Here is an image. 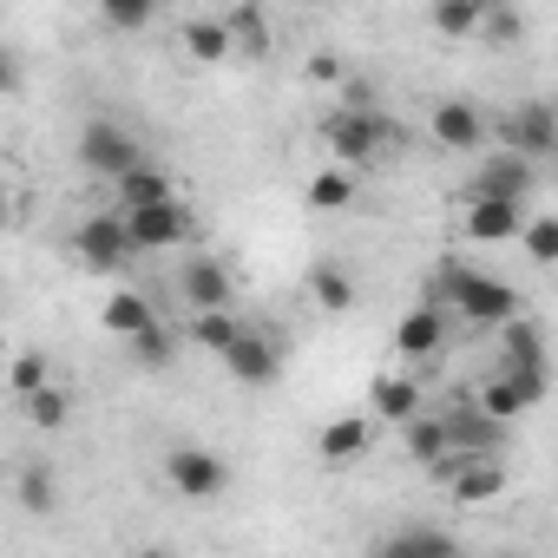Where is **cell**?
<instances>
[{"label":"cell","instance_id":"cell-8","mask_svg":"<svg viewBox=\"0 0 558 558\" xmlns=\"http://www.w3.org/2000/svg\"><path fill=\"white\" fill-rule=\"evenodd\" d=\"M525 204L519 197H466L460 204V236L466 243H519Z\"/></svg>","mask_w":558,"mask_h":558},{"label":"cell","instance_id":"cell-16","mask_svg":"<svg viewBox=\"0 0 558 558\" xmlns=\"http://www.w3.org/2000/svg\"><path fill=\"white\" fill-rule=\"evenodd\" d=\"M178 290H184L191 310H230L236 303V276H230L223 256H191L184 276H178Z\"/></svg>","mask_w":558,"mask_h":558},{"label":"cell","instance_id":"cell-36","mask_svg":"<svg viewBox=\"0 0 558 558\" xmlns=\"http://www.w3.org/2000/svg\"><path fill=\"white\" fill-rule=\"evenodd\" d=\"M132 362H145V368H165V362H171V329H165V323H151L145 336H132Z\"/></svg>","mask_w":558,"mask_h":558},{"label":"cell","instance_id":"cell-11","mask_svg":"<svg viewBox=\"0 0 558 558\" xmlns=\"http://www.w3.org/2000/svg\"><path fill=\"white\" fill-rule=\"evenodd\" d=\"M223 368H230V381H243V388H276V381H283V342L243 329L236 349L223 355Z\"/></svg>","mask_w":558,"mask_h":558},{"label":"cell","instance_id":"cell-35","mask_svg":"<svg viewBox=\"0 0 558 558\" xmlns=\"http://www.w3.org/2000/svg\"><path fill=\"white\" fill-rule=\"evenodd\" d=\"M47 381H53V368H47V355H40V349H21V355H14V375H8V388H14V401H21V395H34V388H47Z\"/></svg>","mask_w":558,"mask_h":558},{"label":"cell","instance_id":"cell-10","mask_svg":"<svg viewBox=\"0 0 558 558\" xmlns=\"http://www.w3.org/2000/svg\"><path fill=\"white\" fill-rule=\"evenodd\" d=\"M532 165H538V158H525V151L499 145L493 158H480V165H473L466 197H519V204H525V191H532Z\"/></svg>","mask_w":558,"mask_h":558},{"label":"cell","instance_id":"cell-21","mask_svg":"<svg viewBox=\"0 0 558 558\" xmlns=\"http://www.w3.org/2000/svg\"><path fill=\"white\" fill-rule=\"evenodd\" d=\"M178 47H184V60H191V66H223V60L236 53V40H230V21H184Z\"/></svg>","mask_w":558,"mask_h":558},{"label":"cell","instance_id":"cell-9","mask_svg":"<svg viewBox=\"0 0 558 558\" xmlns=\"http://www.w3.org/2000/svg\"><path fill=\"white\" fill-rule=\"evenodd\" d=\"M119 210H125V230H132L138 250H171V243L191 236V210H184L178 197H158V204H119Z\"/></svg>","mask_w":558,"mask_h":558},{"label":"cell","instance_id":"cell-22","mask_svg":"<svg viewBox=\"0 0 558 558\" xmlns=\"http://www.w3.org/2000/svg\"><path fill=\"white\" fill-rule=\"evenodd\" d=\"M99 323H106V336L132 342V336H145V329L158 323V310H151V296H138V290H119V296H106Z\"/></svg>","mask_w":558,"mask_h":558},{"label":"cell","instance_id":"cell-12","mask_svg":"<svg viewBox=\"0 0 558 558\" xmlns=\"http://www.w3.org/2000/svg\"><path fill=\"white\" fill-rule=\"evenodd\" d=\"M427 138H434L440 151H480V145L493 138V125H486V112H480L473 99H440L434 119H427Z\"/></svg>","mask_w":558,"mask_h":558},{"label":"cell","instance_id":"cell-20","mask_svg":"<svg viewBox=\"0 0 558 558\" xmlns=\"http://www.w3.org/2000/svg\"><path fill=\"white\" fill-rule=\"evenodd\" d=\"M355 197H362V178H355V165H342V158L323 165V171L303 184V204H310V210H349Z\"/></svg>","mask_w":558,"mask_h":558},{"label":"cell","instance_id":"cell-15","mask_svg":"<svg viewBox=\"0 0 558 558\" xmlns=\"http://www.w3.org/2000/svg\"><path fill=\"white\" fill-rule=\"evenodd\" d=\"M375 447V408L368 414H336V421H323V434H316V460L323 466H355L362 453Z\"/></svg>","mask_w":558,"mask_h":558},{"label":"cell","instance_id":"cell-4","mask_svg":"<svg viewBox=\"0 0 558 558\" xmlns=\"http://www.w3.org/2000/svg\"><path fill=\"white\" fill-rule=\"evenodd\" d=\"M73 256H80L93 276L125 269V263L138 256V243H132V230H125V210H99V217H86V223L73 230Z\"/></svg>","mask_w":558,"mask_h":558},{"label":"cell","instance_id":"cell-32","mask_svg":"<svg viewBox=\"0 0 558 558\" xmlns=\"http://www.w3.org/2000/svg\"><path fill=\"white\" fill-rule=\"evenodd\" d=\"M230 40H236V53L263 60V53H269V27H263V14H256V8H236V14H230Z\"/></svg>","mask_w":558,"mask_h":558},{"label":"cell","instance_id":"cell-26","mask_svg":"<svg viewBox=\"0 0 558 558\" xmlns=\"http://www.w3.org/2000/svg\"><path fill=\"white\" fill-rule=\"evenodd\" d=\"M236 336H243V323H236L230 310H197V316H191V342L210 349V355H230Z\"/></svg>","mask_w":558,"mask_h":558},{"label":"cell","instance_id":"cell-13","mask_svg":"<svg viewBox=\"0 0 558 558\" xmlns=\"http://www.w3.org/2000/svg\"><path fill=\"white\" fill-rule=\"evenodd\" d=\"M440 349H447V303L427 296L421 310H408V316L395 323V355H401V362H434Z\"/></svg>","mask_w":558,"mask_h":558},{"label":"cell","instance_id":"cell-37","mask_svg":"<svg viewBox=\"0 0 558 558\" xmlns=\"http://www.w3.org/2000/svg\"><path fill=\"white\" fill-rule=\"evenodd\" d=\"M310 80H323V86H342L349 73H342V60H329V53H316V60H310Z\"/></svg>","mask_w":558,"mask_h":558},{"label":"cell","instance_id":"cell-7","mask_svg":"<svg viewBox=\"0 0 558 558\" xmlns=\"http://www.w3.org/2000/svg\"><path fill=\"white\" fill-rule=\"evenodd\" d=\"M440 480L453 486L460 506H486V499H499V493L512 486V473H506L499 453H453V460L440 466Z\"/></svg>","mask_w":558,"mask_h":558},{"label":"cell","instance_id":"cell-31","mask_svg":"<svg viewBox=\"0 0 558 558\" xmlns=\"http://www.w3.org/2000/svg\"><path fill=\"white\" fill-rule=\"evenodd\" d=\"M53 499H60L53 466H27V473H21V506H27L34 519H47V512H53Z\"/></svg>","mask_w":558,"mask_h":558},{"label":"cell","instance_id":"cell-19","mask_svg":"<svg viewBox=\"0 0 558 558\" xmlns=\"http://www.w3.org/2000/svg\"><path fill=\"white\" fill-rule=\"evenodd\" d=\"M401 440H408V453L421 460V466H447L460 447H453V427H447V414H414V421H401Z\"/></svg>","mask_w":558,"mask_h":558},{"label":"cell","instance_id":"cell-34","mask_svg":"<svg viewBox=\"0 0 558 558\" xmlns=\"http://www.w3.org/2000/svg\"><path fill=\"white\" fill-rule=\"evenodd\" d=\"M519 243H525V256L532 263H558V217H525V230H519Z\"/></svg>","mask_w":558,"mask_h":558},{"label":"cell","instance_id":"cell-3","mask_svg":"<svg viewBox=\"0 0 558 558\" xmlns=\"http://www.w3.org/2000/svg\"><path fill=\"white\" fill-rule=\"evenodd\" d=\"M165 480H171V493H178V499H191V506H210V499H223V493H230V466H223V453L191 447V440L165 453Z\"/></svg>","mask_w":558,"mask_h":558},{"label":"cell","instance_id":"cell-14","mask_svg":"<svg viewBox=\"0 0 558 558\" xmlns=\"http://www.w3.org/2000/svg\"><path fill=\"white\" fill-rule=\"evenodd\" d=\"M499 145H512V151H525V158L558 151V106H545V99L512 106V112H506V125H499Z\"/></svg>","mask_w":558,"mask_h":558},{"label":"cell","instance_id":"cell-27","mask_svg":"<svg viewBox=\"0 0 558 558\" xmlns=\"http://www.w3.org/2000/svg\"><path fill=\"white\" fill-rule=\"evenodd\" d=\"M112 191H119V204H158V197H178L171 171H158V165H138V171H125Z\"/></svg>","mask_w":558,"mask_h":558},{"label":"cell","instance_id":"cell-18","mask_svg":"<svg viewBox=\"0 0 558 558\" xmlns=\"http://www.w3.org/2000/svg\"><path fill=\"white\" fill-rule=\"evenodd\" d=\"M447 427H453V447H460V453H506V434H512V421L486 414L473 395L447 414Z\"/></svg>","mask_w":558,"mask_h":558},{"label":"cell","instance_id":"cell-5","mask_svg":"<svg viewBox=\"0 0 558 558\" xmlns=\"http://www.w3.org/2000/svg\"><path fill=\"white\" fill-rule=\"evenodd\" d=\"M80 165H86L93 178L119 184L125 171H138V165H145V151H138V138H132L125 125H112V119H93V125L80 132Z\"/></svg>","mask_w":558,"mask_h":558},{"label":"cell","instance_id":"cell-1","mask_svg":"<svg viewBox=\"0 0 558 558\" xmlns=\"http://www.w3.org/2000/svg\"><path fill=\"white\" fill-rule=\"evenodd\" d=\"M434 296H440L460 323H473V329H506L512 316H525V303H519V290L506 283V276H486V269H473V263H440Z\"/></svg>","mask_w":558,"mask_h":558},{"label":"cell","instance_id":"cell-24","mask_svg":"<svg viewBox=\"0 0 558 558\" xmlns=\"http://www.w3.org/2000/svg\"><path fill=\"white\" fill-rule=\"evenodd\" d=\"M499 362H512V368H545V336H538L532 316H512V323L499 329Z\"/></svg>","mask_w":558,"mask_h":558},{"label":"cell","instance_id":"cell-17","mask_svg":"<svg viewBox=\"0 0 558 558\" xmlns=\"http://www.w3.org/2000/svg\"><path fill=\"white\" fill-rule=\"evenodd\" d=\"M368 408H375V421H395V427L414 421V414H421V375H414V362L375 375V381H368Z\"/></svg>","mask_w":558,"mask_h":558},{"label":"cell","instance_id":"cell-25","mask_svg":"<svg viewBox=\"0 0 558 558\" xmlns=\"http://www.w3.org/2000/svg\"><path fill=\"white\" fill-rule=\"evenodd\" d=\"M486 0H434V34L440 40H480Z\"/></svg>","mask_w":558,"mask_h":558},{"label":"cell","instance_id":"cell-29","mask_svg":"<svg viewBox=\"0 0 558 558\" xmlns=\"http://www.w3.org/2000/svg\"><path fill=\"white\" fill-rule=\"evenodd\" d=\"M93 8H99V21H106V27L138 34V27H151V21H158L165 0H93Z\"/></svg>","mask_w":558,"mask_h":558},{"label":"cell","instance_id":"cell-6","mask_svg":"<svg viewBox=\"0 0 558 558\" xmlns=\"http://www.w3.org/2000/svg\"><path fill=\"white\" fill-rule=\"evenodd\" d=\"M486 414H499V421H525L538 401H545V368H512V362H499L486 381H480V395H473Z\"/></svg>","mask_w":558,"mask_h":558},{"label":"cell","instance_id":"cell-23","mask_svg":"<svg viewBox=\"0 0 558 558\" xmlns=\"http://www.w3.org/2000/svg\"><path fill=\"white\" fill-rule=\"evenodd\" d=\"M310 296H316L329 316H349L362 290H355V276H349L342 263H316V269H310Z\"/></svg>","mask_w":558,"mask_h":558},{"label":"cell","instance_id":"cell-28","mask_svg":"<svg viewBox=\"0 0 558 558\" xmlns=\"http://www.w3.org/2000/svg\"><path fill=\"white\" fill-rule=\"evenodd\" d=\"M381 551H427V558H453V551H460V538H453V532H440V525H408V532L381 538Z\"/></svg>","mask_w":558,"mask_h":558},{"label":"cell","instance_id":"cell-33","mask_svg":"<svg viewBox=\"0 0 558 558\" xmlns=\"http://www.w3.org/2000/svg\"><path fill=\"white\" fill-rule=\"evenodd\" d=\"M21 408H27V421H34V427H66V414H73V408H66V395H60L53 381H47V388H34V395H21Z\"/></svg>","mask_w":558,"mask_h":558},{"label":"cell","instance_id":"cell-30","mask_svg":"<svg viewBox=\"0 0 558 558\" xmlns=\"http://www.w3.org/2000/svg\"><path fill=\"white\" fill-rule=\"evenodd\" d=\"M519 34H525V21H519V8H512V0H486V21H480V40L486 47H519Z\"/></svg>","mask_w":558,"mask_h":558},{"label":"cell","instance_id":"cell-2","mask_svg":"<svg viewBox=\"0 0 558 558\" xmlns=\"http://www.w3.org/2000/svg\"><path fill=\"white\" fill-rule=\"evenodd\" d=\"M323 145L342 158V165H375V158H388L395 145H401V125L395 119H381V106H342V112H329L323 119Z\"/></svg>","mask_w":558,"mask_h":558},{"label":"cell","instance_id":"cell-38","mask_svg":"<svg viewBox=\"0 0 558 558\" xmlns=\"http://www.w3.org/2000/svg\"><path fill=\"white\" fill-rule=\"evenodd\" d=\"M342 106H375V86L349 73V80H342Z\"/></svg>","mask_w":558,"mask_h":558}]
</instances>
